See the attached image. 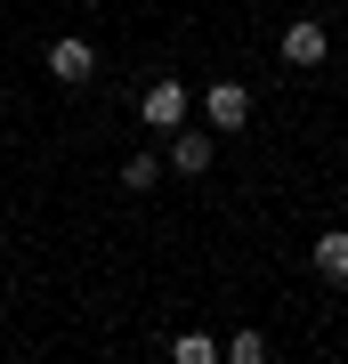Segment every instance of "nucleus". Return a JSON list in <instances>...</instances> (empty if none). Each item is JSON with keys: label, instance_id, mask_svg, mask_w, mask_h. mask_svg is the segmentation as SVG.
<instances>
[{"label": "nucleus", "instance_id": "9d476101", "mask_svg": "<svg viewBox=\"0 0 348 364\" xmlns=\"http://www.w3.org/2000/svg\"><path fill=\"white\" fill-rule=\"evenodd\" d=\"M340 57H348V49H340Z\"/></svg>", "mask_w": 348, "mask_h": 364}, {"label": "nucleus", "instance_id": "f03ea898", "mask_svg": "<svg viewBox=\"0 0 348 364\" xmlns=\"http://www.w3.org/2000/svg\"><path fill=\"white\" fill-rule=\"evenodd\" d=\"M186 105H194V97H186V81H170V73H162L154 90L138 97V122H146V130H162V138H170V130L186 122Z\"/></svg>", "mask_w": 348, "mask_h": 364}, {"label": "nucleus", "instance_id": "423d86ee", "mask_svg": "<svg viewBox=\"0 0 348 364\" xmlns=\"http://www.w3.org/2000/svg\"><path fill=\"white\" fill-rule=\"evenodd\" d=\"M308 259H316L324 284H348V227H324L316 243H308Z\"/></svg>", "mask_w": 348, "mask_h": 364}, {"label": "nucleus", "instance_id": "0eeeda50", "mask_svg": "<svg viewBox=\"0 0 348 364\" xmlns=\"http://www.w3.org/2000/svg\"><path fill=\"white\" fill-rule=\"evenodd\" d=\"M170 356H179V364H219V340H211V332H179Z\"/></svg>", "mask_w": 348, "mask_h": 364}, {"label": "nucleus", "instance_id": "7ed1b4c3", "mask_svg": "<svg viewBox=\"0 0 348 364\" xmlns=\"http://www.w3.org/2000/svg\"><path fill=\"white\" fill-rule=\"evenodd\" d=\"M211 154H219V130H211V122H203V130H186V122H179V130H170V162H162V170H179V178H203Z\"/></svg>", "mask_w": 348, "mask_h": 364}, {"label": "nucleus", "instance_id": "1a4fd4ad", "mask_svg": "<svg viewBox=\"0 0 348 364\" xmlns=\"http://www.w3.org/2000/svg\"><path fill=\"white\" fill-rule=\"evenodd\" d=\"M219 356H227V364H268V332H235Z\"/></svg>", "mask_w": 348, "mask_h": 364}, {"label": "nucleus", "instance_id": "20e7f679", "mask_svg": "<svg viewBox=\"0 0 348 364\" xmlns=\"http://www.w3.org/2000/svg\"><path fill=\"white\" fill-rule=\"evenodd\" d=\"M49 73L65 81V90H81V81L97 73V49H90L81 33H57V41H49Z\"/></svg>", "mask_w": 348, "mask_h": 364}, {"label": "nucleus", "instance_id": "f257e3e1", "mask_svg": "<svg viewBox=\"0 0 348 364\" xmlns=\"http://www.w3.org/2000/svg\"><path fill=\"white\" fill-rule=\"evenodd\" d=\"M203 122H211L219 138H235V130L251 122V90H243V81H211V90H203Z\"/></svg>", "mask_w": 348, "mask_h": 364}, {"label": "nucleus", "instance_id": "39448f33", "mask_svg": "<svg viewBox=\"0 0 348 364\" xmlns=\"http://www.w3.org/2000/svg\"><path fill=\"white\" fill-rule=\"evenodd\" d=\"M275 57L308 73V65H324V57H332V41H324V25H316V16H292V25H284V49H275Z\"/></svg>", "mask_w": 348, "mask_h": 364}, {"label": "nucleus", "instance_id": "6e6552de", "mask_svg": "<svg viewBox=\"0 0 348 364\" xmlns=\"http://www.w3.org/2000/svg\"><path fill=\"white\" fill-rule=\"evenodd\" d=\"M154 178H162L154 154H130V162H122V186H130V195H154Z\"/></svg>", "mask_w": 348, "mask_h": 364}]
</instances>
